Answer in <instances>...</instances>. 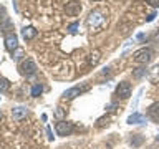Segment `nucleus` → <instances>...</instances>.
Returning <instances> with one entry per match:
<instances>
[{"instance_id":"5701e85b","label":"nucleus","mask_w":159,"mask_h":149,"mask_svg":"<svg viewBox=\"0 0 159 149\" xmlns=\"http://www.w3.org/2000/svg\"><path fill=\"white\" fill-rule=\"evenodd\" d=\"M68 32H70V33H76V32H78V23L75 22V23L70 25V27H68Z\"/></svg>"},{"instance_id":"9d476101","label":"nucleus","mask_w":159,"mask_h":149,"mask_svg":"<svg viewBox=\"0 0 159 149\" xmlns=\"http://www.w3.org/2000/svg\"><path fill=\"white\" fill-rule=\"evenodd\" d=\"M126 123H128V124H144V123H146V116H144V114H141V113H136V111H134L131 116H128Z\"/></svg>"},{"instance_id":"f8f14e48","label":"nucleus","mask_w":159,"mask_h":149,"mask_svg":"<svg viewBox=\"0 0 159 149\" xmlns=\"http://www.w3.org/2000/svg\"><path fill=\"white\" fill-rule=\"evenodd\" d=\"M99 60H101V52H99V50H93L88 56V65L89 66H96L99 63Z\"/></svg>"},{"instance_id":"2f4dec72","label":"nucleus","mask_w":159,"mask_h":149,"mask_svg":"<svg viewBox=\"0 0 159 149\" xmlns=\"http://www.w3.org/2000/svg\"><path fill=\"white\" fill-rule=\"evenodd\" d=\"M157 141H159V134H157Z\"/></svg>"},{"instance_id":"f3484780","label":"nucleus","mask_w":159,"mask_h":149,"mask_svg":"<svg viewBox=\"0 0 159 149\" xmlns=\"http://www.w3.org/2000/svg\"><path fill=\"white\" fill-rule=\"evenodd\" d=\"M146 74H148V68H146V66H139V68H136V70L133 71V76L136 78V79L146 76Z\"/></svg>"},{"instance_id":"423d86ee","label":"nucleus","mask_w":159,"mask_h":149,"mask_svg":"<svg viewBox=\"0 0 159 149\" xmlns=\"http://www.w3.org/2000/svg\"><path fill=\"white\" fill-rule=\"evenodd\" d=\"M116 96L121 98V99H126L131 96V84H129L128 81H121L118 84L116 88Z\"/></svg>"},{"instance_id":"7ed1b4c3","label":"nucleus","mask_w":159,"mask_h":149,"mask_svg":"<svg viewBox=\"0 0 159 149\" xmlns=\"http://www.w3.org/2000/svg\"><path fill=\"white\" fill-rule=\"evenodd\" d=\"M20 73L23 74V76H32V74L37 73V65H35V61L32 58H27L23 60L22 63H20Z\"/></svg>"},{"instance_id":"f257e3e1","label":"nucleus","mask_w":159,"mask_h":149,"mask_svg":"<svg viewBox=\"0 0 159 149\" xmlns=\"http://www.w3.org/2000/svg\"><path fill=\"white\" fill-rule=\"evenodd\" d=\"M108 25V12L104 8H94L86 17V27L89 32L98 33Z\"/></svg>"},{"instance_id":"a211bd4d","label":"nucleus","mask_w":159,"mask_h":149,"mask_svg":"<svg viewBox=\"0 0 159 149\" xmlns=\"http://www.w3.org/2000/svg\"><path fill=\"white\" fill-rule=\"evenodd\" d=\"M8 88H10V81L7 78H0V93H5V91H8Z\"/></svg>"},{"instance_id":"2eb2a0df","label":"nucleus","mask_w":159,"mask_h":149,"mask_svg":"<svg viewBox=\"0 0 159 149\" xmlns=\"http://www.w3.org/2000/svg\"><path fill=\"white\" fill-rule=\"evenodd\" d=\"M37 28H33V27H25L23 30H22V37L25 38V40H32V38H35L37 37Z\"/></svg>"},{"instance_id":"0eeeda50","label":"nucleus","mask_w":159,"mask_h":149,"mask_svg":"<svg viewBox=\"0 0 159 149\" xmlns=\"http://www.w3.org/2000/svg\"><path fill=\"white\" fill-rule=\"evenodd\" d=\"M88 89V86H73V88H70V89H66V91L63 93V99H75L76 96H80L83 91H86Z\"/></svg>"},{"instance_id":"39448f33","label":"nucleus","mask_w":159,"mask_h":149,"mask_svg":"<svg viewBox=\"0 0 159 149\" xmlns=\"http://www.w3.org/2000/svg\"><path fill=\"white\" fill-rule=\"evenodd\" d=\"M80 12H81V3L78 0H71L65 5V13L68 17H76V15H80Z\"/></svg>"},{"instance_id":"473e14b6","label":"nucleus","mask_w":159,"mask_h":149,"mask_svg":"<svg viewBox=\"0 0 159 149\" xmlns=\"http://www.w3.org/2000/svg\"><path fill=\"white\" fill-rule=\"evenodd\" d=\"M94 2H98V0H94Z\"/></svg>"},{"instance_id":"c85d7f7f","label":"nucleus","mask_w":159,"mask_h":149,"mask_svg":"<svg viewBox=\"0 0 159 149\" xmlns=\"http://www.w3.org/2000/svg\"><path fill=\"white\" fill-rule=\"evenodd\" d=\"M144 38H146V35H144V33H139V35H138V40H141V42H143Z\"/></svg>"},{"instance_id":"20e7f679","label":"nucleus","mask_w":159,"mask_h":149,"mask_svg":"<svg viewBox=\"0 0 159 149\" xmlns=\"http://www.w3.org/2000/svg\"><path fill=\"white\" fill-rule=\"evenodd\" d=\"M73 123L70 121H65V119H61V121L57 123V134L58 136H70V134L73 133Z\"/></svg>"},{"instance_id":"dca6fc26","label":"nucleus","mask_w":159,"mask_h":149,"mask_svg":"<svg viewBox=\"0 0 159 149\" xmlns=\"http://www.w3.org/2000/svg\"><path fill=\"white\" fill-rule=\"evenodd\" d=\"M149 81L154 83V84L159 83V65H156V66L149 71Z\"/></svg>"},{"instance_id":"ddd939ff","label":"nucleus","mask_w":159,"mask_h":149,"mask_svg":"<svg viewBox=\"0 0 159 149\" xmlns=\"http://www.w3.org/2000/svg\"><path fill=\"white\" fill-rule=\"evenodd\" d=\"M10 30H13V23L10 22V20H3V22H0V33H3L5 37H7L8 33H13V32H10Z\"/></svg>"},{"instance_id":"393cba45","label":"nucleus","mask_w":159,"mask_h":149,"mask_svg":"<svg viewBox=\"0 0 159 149\" xmlns=\"http://www.w3.org/2000/svg\"><path fill=\"white\" fill-rule=\"evenodd\" d=\"M141 94H143V88L138 91V96H136V101H134V104H133V109H136V106H138V101H139V96H141Z\"/></svg>"},{"instance_id":"7c9ffc66","label":"nucleus","mask_w":159,"mask_h":149,"mask_svg":"<svg viewBox=\"0 0 159 149\" xmlns=\"http://www.w3.org/2000/svg\"><path fill=\"white\" fill-rule=\"evenodd\" d=\"M0 119H2V111H0Z\"/></svg>"},{"instance_id":"cd10ccee","label":"nucleus","mask_w":159,"mask_h":149,"mask_svg":"<svg viewBox=\"0 0 159 149\" xmlns=\"http://www.w3.org/2000/svg\"><path fill=\"white\" fill-rule=\"evenodd\" d=\"M114 108H116V104H114V103H111V104H109V106H108L106 109H108V111H114Z\"/></svg>"},{"instance_id":"a878e982","label":"nucleus","mask_w":159,"mask_h":149,"mask_svg":"<svg viewBox=\"0 0 159 149\" xmlns=\"http://www.w3.org/2000/svg\"><path fill=\"white\" fill-rule=\"evenodd\" d=\"M151 7H159V0H146Z\"/></svg>"},{"instance_id":"f03ea898","label":"nucleus","mask_w":159,"mask_h":149,"mask_svg":"<svg viewBox=\"0 0 159 149\" xmlns=\"http://www.w3.org/2000/svg\"><path fill=\"white\" fill-rule=\"evenodd\" d=\"M152 60V50L151 48H141L134 52V61L139 65H148Z\"/></svg>"},{"instance_id":"aec40b11","label":"nucleus","mask_w":159,"mask_h":149,"mask_svg":"<svg viewBox=\"0 0 159 149\" xmlns=\"http://www.w3.org/2000/svg\"><path fill=\"white\" fill-rule=\"evenodd\" d=\"M22 56H23V52H22L20 48H17V50L12 53V60H13V61H20V58H22Z\"/></svg>"},{"instance_id":"1a4fd4ad","label":"nucleus","mask_w":159,"mask_h":149,"mask_svg":"<svg viewBox=\"0 0 159 149\" xmlns=\"http://www.w3.org/2000/svg\"><path fill=\"white\" fill-rule=\"evenodd\" d=\"M27 114H28L27 106H13L12 108V118L15 121H22V119L27 118Z\"/></svg>"},{"instance_id":"b1692460","label":"nucleus","mask_w":159,"mask_h":149,"mask_svg":"<svg viewBox=\"0 0 159 149\" xmlns=\"http://www.w3.org/2000/svg\"><path fill=\"white\" fill-rule=\"evenodd\" d=\"M47 136H48V141H53L55 136H53V133H52V128L47 126Z\"/></svg>"},{"instance_id":"9b49d317","label":"nucleus","mask_w":159,"mask_h":149,"mask_svg":"<svg viewBox=\"0 0 159 149\" xmlns=\"http://www.w3.org/2000/svg\"><path fill=\"white\" fill-rule=\"evenodd\" d=\"M148 116L152 121H159V103H152L148 108Z\"/></svg>"},{"instance_id":"c756f323","label":"nucleus","mask_w":159,"mask_h":149,"mask_svg":"<svg viewBox=\"0 0 159 149\" xmlns=\"http://www.w3.org/2000/svg\"><path fill=\"white\" fill-rule=\"evenodd\" d=\"M57 116H58V118H61V116H63V111H61V108H58V111H57Z\"/></svg>"},{"instance_id":"6ab92c4d","label":"nucleus","mask_w":159,"mask_h":149,"mask_svg":"<svg viewBox=\"0 0 159 149\" xmlns=\"http://www.w3.org/2000/svg\"><path fill=\"white\" fill-rule=\"evenodd\" d=\"M42 91H43V86H42L40 83L33 84V88H32V96H38V94H42Z\"/></svg>"},{"instance_id":"6e6552de","label":"nucleus","mask_w":159,"mask_h":149,"mask_svg":"<svg viewBox=\"0 0 159 149\" xmlns=\"http://www.w3.org/2000/svg\"><path fill=\"white\" fill-rule=\"evenodd\" d=\"M3 43H5V48L8 50V52H15V50L18 48V37L15 33H8L7 37H5L3 40Z\"/></svg>"},{"instance_id":"4be33fe9","label":"nucleus","mask_w":159,"mask_h":149,"mask_svg":"<svg viewBox=\"0 0 159 149\" xmlns=\"http://www.w3.org/2000/svg\"><path fill=\"white\" fill-rule=\"evenodd\" d=\"M3 20H7V8L0 5V22H3Z\"/></svg>"},{"instance_id":"412c9836","label":"nucleus","mask_w":159,"mask_h":149,"mask_svg":"<svg viewBox=\"0 0 159 149\" xmlns=\"http://www.w3.org/2000/svg\"><path fill=\"white\" fill-rule=\"evenodd\" d=\"M108 123H109V118H108V116H106V118H99L98 121H96V126H98V128H103L104 124H108Z\"/></svg>"},{"instance_id":"4468645a","label":"nucleus","mask_w":159,"mask_h":149,"mask_svg":"<svg viewBox=\"0 0 159 149\" xmlns=\"http://www.w3.org/2000/svg\"><path fill=\"white\" fill-rule=\"evenodd\" d=\"M143 142H144V136H141V134H133L129 138V146L131 147H139L143 146Z\"/></svg>"},{"instance_id":"bb28decb","label":"nucleus","mask_w":159,"mask_h":149,"mask_svg":"<svg viewBox=\"0 0 159 149\" xmlns=\"http://www.w3.org/2000/svg\"><path fill=\"white\" fill-rule=\"evenodd\" d=\"M156 17H157V15H156V12H152L151 15H148V18H146V22H152V20H154V18H156Z\"/></svg>"}]
</instances>
